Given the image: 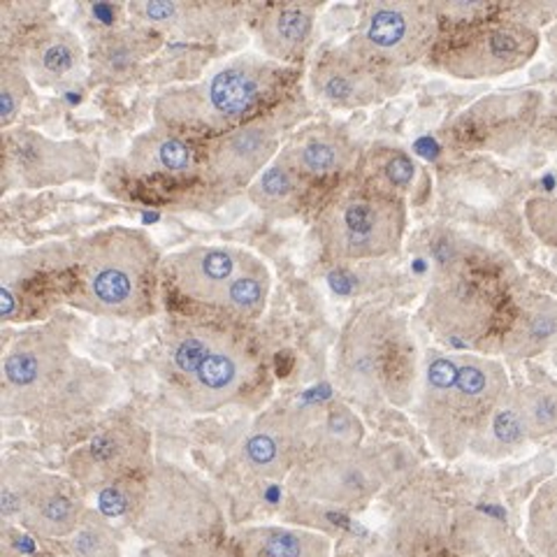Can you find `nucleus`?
<instances>
[{"mask_svg": "<svg viewBox=\"0 0 557 557\" xmlns=\"http://www.w3.org/2000/svg\"><path fill=\"white\" fill-rule=\"evenodd\" d=\"M509 391L507 368L497 358L432 348L413 399L418 425L440 458L458 460Z\"/></svg>", "mask_w": 557, "mask_h": 557, "instance_id": "f257e3e1", "label": "nucleus"}, {"mask_svg": "<svg viewBox=\"0 0 557 557\" xmlns=\"http://www.w3.org/2000/svg\"><path fill=\"white\" fill-rule=\"evenodd\" d=\"M159 249L149 233L110 225L75 247V284L67 302L102 319L143 321L156 309Z\"/></svg>", "mask_w": 557, "mask_h": 557, "instance_id": "f03ea898", "label": "nucleus"}, {"mask_svg": "<svg viewBox=\"0 0 557 557\" xmlns=\"http://www.w3.org/2000/svg\"><path fill=\"white\" fill-rule=\"evenodd\" d=\"M423 356L399 313L364 305L342 327L335 346L337 386L360 405H413Z\"/></svg>", "mask_w": 557, "mask_h": 557, "instance_id": "7ed1b4c3", "label": "nucleus"}, {"mask_svg": "<svg viewBox=\"0 0 557 557\" xmlns=\"http://www.w3.org/2000/svg\"><path fill=\"white\" fill-rule=\"evenodd\" d=\"M290 75V67L268 57H235L200 82L163 91L153 102L156 124L186 137H221L260 116Z\"/></svg>", "mask_w": 557, "mask_h": 557, "instance_id": "20e7f679", "label": "nucleus"}, {"mask_svg": "<svg viewBox=\"0 0 557 557\" xmlns=\"http://www.w3.org/2000/svg\"><path fill=\"white\" fill-rule=\"evenodd\" d=\"M258 368L249 339L214 323H180L165 342V379L182 405L196 413L231 405L256 379Z\"/></svg>", "mask_w": 557, "mask_h": 557, "instance_id": "39448f33", "label": "nucleus"}, {"mask_svg": "<svg viewBox=\"0 0 557 557\" xmlns=\"http://www.w3.org/2000/svg\"><path fill=\"white\" fill-rule=\"evenodd\" d=\"M128 520L149 542L196 546L216 536L221 511L200 481L172 465H151L135 483Z\"/></svg>", "mask_w": 557, "mask_h": 557, "instance_id": "423d86ee", "label": "nucleus"}, {"mask_svg": "<svg viewBox=\"0 0 557 557\" xmlns=\"http://www.w3.org/2000/svg\"><path fill=\"white\" fill-rule=\"evenodd\" d=\"M405 233V200L372 186L344 190L319 216L321 249L337 263L386 258L403 247Z\"/></svg>", "mask_w": 557, "mask_h": 557, "instance_id": "0eeeda50", "label": "nucleus"}, {"mask_svg": "<svg viewBox=\"0 0 557 557\" xmlns=\"http://www.w3.org/2000/svg\"><path fill=\"white\" fill-rule=\"evenodd\" d=\"M75 356L70 327L61 319L45 321L16 337L3 356V413L38 418L65 379Z\"/></svg>", "mask_w": 557, "mask_h": 557, "instance_id": "6e6552de", "label": "nucleus"}, {"mask_svg": "<svg viewBox=\"0 0 557 557\" xmlns=\"http://www.w3.org/2000/svg\"><path fill=\"white\" fill-rule=\"evenodd\" d=\"M539 33L520 22H487L440 35L428 65L448 77L476 82L495 79L525 67L539 51Z\"/></svg>", "mask_w": 557, "mask_h": 557, "instance_id": "1a4fd4ad", "label": "nucleus"}, {"mask_svg": "<svg viewBox=\"0 0 557 557\" xmlns=\"http://www.w3.org/2000/svg\"><path fill=\"white\" fill-rule=\"evenodd\" d=\"M3 170L8 186L28 190L94 182L100 159L84 139H54L33 128L5 131Z\"/></svg>", "mask_w": 557, "mask_h": 557, "instance_id": "9d476101", "label": "nucleus"}, {"mask_svg": "<svg viewBox=\"0 0 557 557\" xmlns=\"http://www.w3.org/2000/svg\"><path fill=\"white\" fill-rule=\"evenodd\" d=\"M440 40V10L428 3L364 5L351 42L360 54L391 70H403L430 57Z\"/></svg>", "mask_w": 557, "mask_h": 557, "instance_id": "9b49d317", "label": "nucleus"}, {"mask_svg": "<svg viewBox=\"0 0 557 557\" xmlns=\"http://www.w3.org/2000/svg\"><path fill=\"white\" fill-rule=\"evenodd\" d=\"M286 481L290 495L298 499L360 509L379 495L386 483V472L372 450L358 446L311 453Z\"/></svg>", "mask_w": 557, "mask_h": 557, "instance_id": "f8f14e48", "label": "nucleus"}, {"mask_svg": "<svg viewBox=\"0 0 557 557\" xmlns=\"http://www.w3.org/2000/svg\"><path fill=\"white\" fill-rule=\"evenodd\" d=\"M70 479L79 487L108 493L128 485L151 467L149 432L128 418L98 428L67 460Z\"/></svg>", "mask_w": 557, "mask_h": 557, "instance_id": "ddd939ff", "label": "nucleus"}, {"mask_svg": "<svg viewBox=\"0 0 557 557\" xmlns=\"http://www.w3.org/2000/svg\"><path fill=\"white\" fill-rule=\"evenodd\" d=\"M309 86L317 100L333 110H362L388 100L403 89L399 70L379 65L346 42L325 49L313 61Z\"/></svg>", "mask_w": 557, "mask_h": 557, "instance_id": "4468645a", "label": "nucleus"}, {"mask_svg": "<svg viewBox=\"0 0 557 557\" xmlns=\"http://www.w3.org/2000/svg\"><path fill=\"white\" fill-rule=\"evenodd\" d=\"M421 317L450 351L472 354L491 333L495 300L476 278L446 274L430 286Z\"/></svg>", "mask_w": 557, "mask_h": 557, "instance_id": "2eb2a0df", "label": "nucleus"}, {"mask_svg": "<svg viewBox=\"0 0 557 557\" xmlns=\"http://www.w3.org/2000/svg\"><path fill=\"white\" fill-rule=\"evenodd\" d=\"M542 94L507 91L487 96L465 110L450 126V137L458 145L479 147L485 151H507L536 124Z\"/></svg>", "mask_w": 557, "mask_h": 557, "instance_id": "dca6fc26", "label": "nucleus"}, {"mask_svg": "<svg viewBox=\"0 0 557 557\" xmlns=\"http://www.w3.org/2000/svg\"><path fill=\"white\" fill-rule=\"evenodd\" d=\"M282 151V126L270 114H260L205 149V168L212 182L223 188H249Z\"/></svg>", "mask_w": 557, "mask_h": 557, "instance_id": "f3484780", "label": "nucleus"}, {"mask_svg": "<svg viewBox=\"0 0 557 557\" xmlns=\"http://www.w3.org/2000/svg\"><path fill=\"white\" fill-rule=\"evenodd\" d=\"M239 456L244 467L260 479H288L307 456L302 411L276 409L258 418L242 442Z\"/></svg>", "mask_w": 557, "mask_h": 557, "instance_id": "a211bd4d", "label": "nucleus"}, {"mask_svg": "<svg viewBox=\"0 0 557 557\" xmlns=\"http://www.w3.org/2000/svg\"><path fill=\"white\" fill-rule=\"evenodd\" d=\"M251 251L231 244H196L168 258V274L184 298L216 307Z\"/></svg>", "mask_w": 557, "mask_h": 557, "instance_id": "6ab92c4d", "label": "nucleus"}, {"mask_svg": "<svg viewBox=\"0 0 557 557\" xmlns=\"http://www.w3.org/2000/svg\"><path fill=\"white\" fill-rule=\"evenodd\" d=\"M82 487L59 474L38 469L22 504V525L45 539H70L86 518Z\"/></svg>", "mask_w": 557, "mask_h": 557, "instance_id": "aec40b11", "label": "nucleus"}, {"mask_svg": "<svg viewBox=\"0 0 557 557\" xmlns=\"http://www.w3.org/2000/svg\"><path fill=\"white\" fill-rule=\"evenodd\" d=\"M276 161L305 182L325 180L356 163V147L339 128L330 124H311L288 137Z\"/></svg>", "mask_w": 557, "mask_h": 557, "instance_id": "412c9836", "label": "nucleus"}, {"mask_svg": "<svg viewBox=\"0 0 557 557\" xmlns=\"http://www.w3.org/2000/svg\"><path fill=\"white\" fill-rule=\"evenodd\" d=\"M161 45L163 35L145 26H124L100 33L86 49L94 82L119 84L131 79Z\"/></svg>", "mask_w": 557, "mask_h": 557, "instance_id": "4be33fe9", "label": "nucleus"}, {"mask_svg": "<svg viewBox=\"0 0 557 557\" xmlns=\"http://www.w3.org/2000/svg\"><path fill=\"white\" fill-rule=\"evenodd\" d=\"M128 12L137 26L151 30L184 35V38H209L237 22L239 8L221 3H168V0H139Z\"/></svg>", "mask_w": 557, "mask_h": 557, "instance_id": "5701e85b", "label": "nucleus"}, {"mask_svg": "<svg viewBox=\"0 0 557 557\" xmlns=\"http://www.w3.org/2000/svg\"><path fill=\"white\" fill-rule=\"evenodd\" d=\"M84 63H89V57L79 35L65 26L38 28L24 47V67L30 82L40 89H57L70 82Z\"/></svg>", "mask_w": 557, "mask_h": 557, "instance_id": "b1692460", "label": "nucleus"}, {"mask_svg": "<svg viewBox=\"0 0 557 557\" xmlns=\"http://www.w3.org/2000/svg\"><path fill=\"white\" fill-rule=\"evenodd\" d=\"M319 5L313 3H276L260 14L256 38L263 54L276 63L300 61L317 28Z\"/></svg>", "mask_w": 557, "mask_h": 557, "instance_id": "393cba45", "label": "nucleus"}, {"mask_svg": "<svg viewBox=\"0 0 557 557\" xmlns=\"http://www.w3.org/2000/svg\"><path fill=\"white\" fill-rule=\"evenodd\" d=\"M126 165L137 177H186L200 168V151L186 135L156 126L133 139Z\"/></svg>", "mask_w": 557, "mask_h": 557, "instance_id": "a878e982", "label": "nucleus"}, {"mask_svg": "<svg viewBox=\"0 0 557 557\" xmlns=\"http://www.w3.org/2000/svg\"><path fill=\"white\" fill-rule=\"evenodd\" d=\"M333 542L321 532L288 525L239 530L221 557H330Z\"/></svg>", "mask_w": 557, "mask_h": 557, "instance_id": "bb28decb", "label": "nucleus"}, {"mask_svg": "<svg viewBox=\"0 0 557 557\" xmlns=\"http://www.w3.org/2000/svg\"><path fill=\"white\" fill-rule=\"evenodd\" d=\"M557 337V300L548 293H532L520 302L516 317L502 337V354L528 360L546 354Z\"/></svg>", "mask_w": 557, "mask_h": 557, "instance_id": "cd10ccee", "label": "nucleus"}, {"mask_svg": "<svg viewBox=\"0 0 557 557\" xmlns=\"http://www.w3.org/2000/svg\"><path fill=\"white\" fill-rule=\"evenodd\" d=\"M528 444L530 434L525 421H522L516 391L511 388L509 395L491 413V418H487L485 425L479 430L472 446H469V453H474L476 458L497 462L516 456Z\"/></svg>", "mask_w": 557, "mask_h": 557, "instance_id": "c85d7f7f", "label": "nucleus"}, {"mask_svg": "<svg viewBox=\"0 0 557 557\" xmlns=\"http://www.w3.org/2000/svg\"><path fill=\"white\" fill-rule=\"evenodd\" d=\"M302 428L307 456L321 450L358 448L364 437V428L356 411L339 403H330L317 411H302Z\"/></svg>", "mask_w": 557, "mask_h": 557, "instance_id": "c756f323", "label": "nucleus"}, {"mask_svg": "<svg viewBox=\"0 0 557 557\" xmlns=\"http://www.w3.org/2000/svg\"><path fill=\"white\" fill-rule=\"evenodd\" d=\"M272 290V274L265 265V260L249 253L244 260L239 272L233 276L228 288L216 302V309L228 313L233 319L239 321H256L263 317V311L270 300Z\"/></svg>", "mask_w": 557, "mask_h": 557, "instance_id": "7c9ffc66", "label": "nucleus"}, {"mask_svg": "<svg viewBox=\"0 0 557 557\" xmlns=\"http://www.w3.org/2000/svg\"><path fill=\"white\" fill-rule=\"evenodd\" d=\"M307 182L298 177L293 170L274 161L258 174L253 184L247 188V198L260 212L274 219H286L295 214L302 205Z\"/></svg>", "mask_w": 557, "mask_h": 557, "instance_id": "2f4dec72", "label": "nucleus"}, {"mask_svg": "<svg viewBox=\"0 0 557 557\" xmlns=\"http://www.w3.org/2000/svg\"><path fill=\"white\" fill-rule=\"evenodd\" d=\"M525 544L534 557H557V476L539 485L528 504Z\"/></svg>", "mask_w": 557, "mask_h": 557, "instance_id": "473e14b6", "label": "nucleus"}, {"mask_svg": "<svg viewBox=\"0 0 557 557\" xmlns=\"http://www.w3.org/2000/svg\"><path fill=\"white\" fill-rule=\"evenodd\" d=\"M530 442H542L557 434V383L542 381L513 388Z\"/></svg>", "mask_w": 557, "mask_h": 557, "instance_id": "72a5a7b5", "label": "nucleus"}, {"mask_svg": "<svg viewBox=\"0 0 557 557\" xmlns=\"http://www.w3.org/2000/svg\"><path fill=\"white\" fill-rule=\"evenodd\" d=\"M364 174H368V186L381 190V194L405 200L418 177V165L409 153L399 149H386L374 151L370 156Z\"/></svg>", "mask_w": 557, "mask_h": 557, "instance_id": "f704fd0d", "label": "nucleus"}, {"mask_svg": "<svg viewBox=\"0 0 557 557\" xmlns=\"http://www.w3.org/2000/svg\"><path fill=\"white\" fill-rule=\"evenodd\" d=\"M33 100V82L26 67L8 59L0 70V124L12 131Z\"/></svg>", "mask_w": 557, "mask_h": 557, "instance_id": "c9c22d12", "label": "nucleus"}, {"mask_svg": "<svg viewBox=\"0 0 557 557\" xmlns=\"http://www.w3.org/2000/svg\"><path fill=\"white\" fill-rule=\"evenodd\" d=\"M75 557H121L112 528L96 513H86L79 530L70 536Z\"/></svg>", "mask_w": 557, "mask_h": 557, "instance_id": "e433bc0d", "label": "nucleus"}, {"mask_svg": "<svg viewBox=\"0 0 557 557\" xmlns=\"http://www.w3.org/2000/svg\"><path fill=\"white\" fill-rule=\"evenodd\" d=\"M525 219L539 239L557 249V194L530 198L525 205Z\"/></svg>", "mask_w": 557, "mask_h": 557, "instance_id": "4c0bfd02", "label": "nucleus"}, {"mask_svg": "<svg viewBox=\"0 0 557 557\" xmlns=\"http://www.w3.org/2000/svg\"><path fill=\"white\" fill-rule=\"evenodd\" d=\"M548 354H550V360H553V364L557 368V337L553 339V344H550V348H548Z\"/></svg>", "mask_w": 557, "mask_h": 557, "instance_id": "58836bf2", "label": "nucleus"}, {"mask_svg": "<svg viewBox=\"0 0 557 557\" xmlns=\"http://www.w3.org/2000/svg\"><path fill=\"white\" fill-rule=\"evenodd\" d=\"M550 131H553V135H555V143H557V110L553 112V116H550Z\"/></svg>", "mask_w": 557, "mask_h": 557, "instance_id": "ea45409f", "label": "nucleus"}, {"mask_svg": "<svg viewBox=\"0 0 557 557\" xmlns=\"http://www.w3.org/2000/svg\"><path fill=\"white\" fill-rule=\"evenodd\" d=\"M5 557H12V555H5Z\"/></svg>", "mask_w": 557, "mask_h": 557, "instance_id": "a19ab883", "label": "nucleus"}]
</instances>
